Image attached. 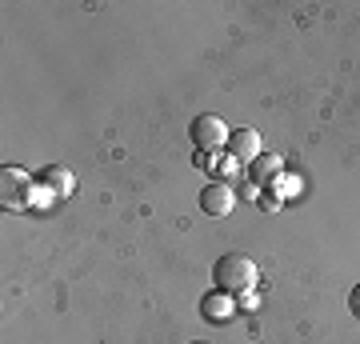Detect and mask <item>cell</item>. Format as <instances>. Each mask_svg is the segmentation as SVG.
Returning a JSON list of instances; mask_svg holds the SVG:
<instances>
[{"mask_svg": "<svg viewBox=\"0 0 360 344\" xmlns=\"http://www.w3.org/2000/svg\"><path fill=\"white\" fill-rule=\"evenodd\" d=\"M260 281V272H257V260L245 253H224L212 265V288L217 293H229V296H245L252 293Z\"/></svg>", "mask_w": 360, "mask_h": 344, "instance_id": "obj_1", "label": "cell"}, {"mask_svg": "<svg viewBox=\"0 0 360 344\" xmlns=\"http://www.w3.org/2000/svg\"><path fill=\"white\" fill-rule=\"evenodd\" d=\"M232 208H236V192H232V184L212 180V184L200 189V212H205V217H232Z\"/></svg>", "mask_w": 360, "mask_h": 344, "instance_id": "obj_3", "label": "cell"}, {"mask_svg": "<svg viewBox=\"0 0 360 344\" xmlns=\"http://www.w3.org/2000/svg\"><path fill=\"white\" fill-rule=\"evenodd\" d=\"M200 312H205V317L212 320V324H224V320H229L232 312H236V296L217 293V288H212V293H208L205 300H200Z\"/></svg>", "mask_w": 360, "mask_h": 344, "instance_id": "obj_7", "label": "cell"}, {"mask_svg": "<svg viewBox=\"0 0 360 344\" xmlns=\"http://www.w3.org/2000/svg\"><path fill=\"white\" fill-rule=\"evenodd\" d=\"M0 180H4V196H0V204H4V208H28V204H32V196H28V192L37 189V184H28V177L20 172V168H4V172H0Z\"/></svg>", "mask_w": 360, "mask_h": 344, "instance_id": "obj_4", "label": "cell"}, {"mask_svg": "<svg viewBox=\"0 0 360 344\" xmlns=\"http://www.w3.org/2000/svg\"><path fill=\"white\" fill-rule=\"evenodd\" d=\"M229 148H232V160H240V165H252L264 148H260V136H257V128H236L229 136Z\"/></svg>", "mask_w": 360, "mask_h": 344, "instance_id": "obj_5", "label": "cell"}, {"mask_svg": "<svg viewBox=\"0 0 360 344\" xmlns=\"http://www.w3.org/2000/svg\"><path fill=\"white\" fill-rule=\"evenodd\" d=\"M272 189H276V196H292V192H300V177H276Z\"/></svg>", "mask_w": 360, "mask_h": 344, "instance_id": "obj_9", "label": "cell"}, {"mask_svg": "<svg viewBox=\"0 0 360 344\" xmlns=\"http://www.w3.org/2000/svg\"><path fill=\"white\" fill-rule=\"evenodd\" d=\"M348 312H352V317L360 320V284L352 288V293H348Z\"/></svg>", "mask_w": 360, "mask_h": 344, "instance_id": "obj_10", "label": "cell"}, {"mask_svg": "<svg viewBox=\"0 0 360 344\" xmlns=\"http://www.w3.org/2000/svg\"><path fill=\"white\" fill-rule=\"evenodd\" d=\"M37 184H44L52 196H68V192L77 189V177H72L68 168H60V165H49V168H40Z\"/></svg>", "mask_w": 360, "mask_h": 344, "instance_id": "obj_6", "label": "cell"}, {"mask_svg": "<svg viewBox=\"0 0 360 344\" xmlns=\"http://www.w3.org/2000/svg\"><path fill=\"white\" fill-rule=\"evenodd\" d=\"M188 136H193L196 148H220V144H229V125L220 120V116L205 113V116H196L193 125H188Z\"/></svg>", "mask_w": 360, "mask_h": 344, "instance_id": "obj_2", "label": "cell"}, {"mask_svg": "<svg viewBox=\"0 0 360 344\" xmlns=\"http://www.w3.org/2000/svg\"><path fill=\"white\" fill-rule=\"evenodd\" d=\"M248 172H252L257 184H272V180L281 177V156H276V153H260L257 160L248 165Z\"/></svg>", "mask_w": 360, "mask_h": 344, "instance_id": "obj_8", "label": "cell"}]
</instances>
